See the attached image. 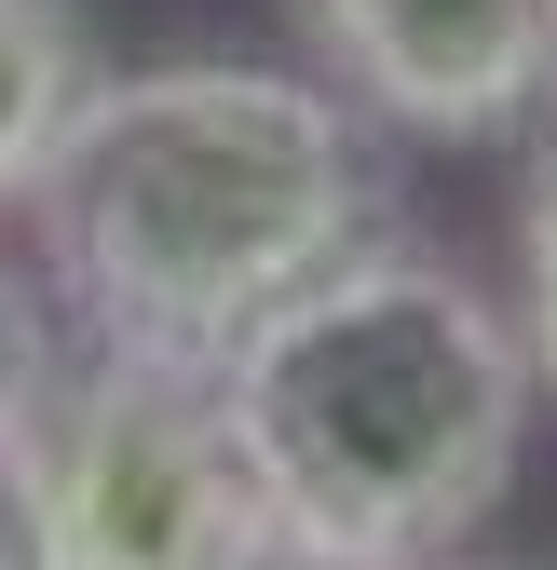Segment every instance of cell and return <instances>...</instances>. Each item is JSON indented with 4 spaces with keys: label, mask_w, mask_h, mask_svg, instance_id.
<instances>
[{
    "label": "cell",
    "mask_w": 557,
    "mask_h": 570,
    "mask_svg": "<svg viewBox=\"0 0 557 570\" xmlns=\"http://www.w3.org/2000/svg\"><path fill=\"white\" fill-rule=\"evenodd\" d=\"M204 570H394V557H368V543H340V530H300V517H245L218 557H204Z\"/></svg>",
    "instance_id": "obj_7"
},
{
    "label": "cell",
    "mask_w": 557,
    "mask_h": 570,
    "mask_svg": "<svg viewBox=\"0 0 557 570\" xmlns=\"http://www.w3.org/2000/svg\"><path fill=\"white\" fill-rule=\"evenodd\" d=\"M218 394L272 517L422 570V557H462L517 489L544 367L476 272L422 245H368L300 313H272L218 367Z\"/></svg>",
    "instance_id": "obj_2"
},
{
    "label": "cell",
    "mask_w": 557,
    "mask_h": 570,
    "mask_svg": "<svg viewBox=\"0 0 557 570\" xmlns=\"http://www.w3.org/2000/svg\"><path fill=\"white\" fill-rule=\"evenodd\" d=\"M96 28L68 0H0V204H28L96 109Z\"/></svg>",
    "instance_id": "obj_5"
},
{
    "label": "cell",
    "mask_w": 557,
    "mask_h": 570,
    "mask_svg": "<svg viewBox=\"0 0 557 570\" xmlns=\"http://www.w3.org/2000/svg\"><path fill=\"white\" fill-rule=\"evenodd\" d=\"M41 517H55V570H204L258 517L218 367H150V353L55 367V394H41Z\"/></svg>",
    "instance_id": "obj_3"
},
{
    "label": "cell",
    "mask_w": 557,
    "mask_h": 570,
    "mask_svg": "<svg viewBox=\"0 0 557 570\" xmlns=\"http://www.w3.org/2000/svg\"><path fill=\"white\" fill-rule=\"evenodd\" d=\"M517 340H530V367L557 394V136H544L530 177H517Z\"/></svg>",
    "instance_id": "obj_6"
},
{
    "label": "cell",
    "mask_w": 557,
    "mask_h": 570,
    "mask_svg": "<svg viewBox=\"0 0 557 570\" xmlns=\"http://www.w3.org/2000/svg\"><path fill=\"white\" fill-rule=\"evenodd\" d=\"M422 570H517V557H476V543H462V557H422Z\"/></svg>",
    "instance_id": "obj_10"
},
{
    "label": "cell",
    "mask_w": 557,
    "mask_h": 570,
    "mask_svg": "<svg viewBox=\"0 0 557 570\" xmlns=\"http://www.w3.org/2000/svg\"><path fill=\"white\" fill-rule=\"evenodd\" d=\"M55 394V340H41V299L14 285V258H0V421H41Z\"/></svg>",
    "instance_id": "obj_9"
},
{
    "label": "cell",
    "mask_w": 557,
    "mask_h": 570,
    "mask_svg": "<svg viewBox=\"0 0 557 570\" xmlns=\"http://www.w3.org/2000/svg\"><path fill=\"white\" fill-rule=\"evenodd\" d=\"M381 204L394 177L354 96L258 55H164L96 82L28 218L82 353L232 367L272 313H300L326 272L381 245Z\"/></svg>",
    "instance_id": "obj_1"
},
{
    "label": "cell",
    "mask_w": 557,
    "mask_h": 570,
    "mask_svg": "<svg viewBox=\"0 0 557 570\" xmlns=\"http://www.w3.org/2000/svg\"><path fill=\"white\" fill-rule=\"evenodd\" d=\"M0 570H55V517H41V421H0Z\"/></svg>",
    "instance_id": "obj_8"
},
{
    "label": "cell",
    "mask_w": 557,
    "mask_h": 570,
    "mask_svg": "<svg viewBox=\"0 0 557 570\" xmlns=\"http://www.w3.org/2000/svg\"><path fill=\"white\" fill-rule=\"evenodd\" d=\"M300 68L394 136H557V0H286Z\"/></svg>",
    "instance_id": "obj_4"
}]
</instances>
